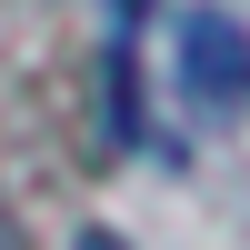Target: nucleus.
Listing matches in <instances>:
<instances>
[{
    "instance_id": "3",
    "label": "nucleus",
    "mask_w": 250,
    "mask_h": 250,
    "mask_svg": "<svg viewBox=\"0 0 250 250\" xmlns=\"http://www.w3.org/2000/svg\"><path fill=\"white\" fill-rule=\"evenodd\" d=\"M70 250H130V240H120V230H80Z\"/></svg>"
},
{
    "instance_id": "1",
    "label": "nucleus",
    "mask_w": 250,
    "mask_h": 250,
    "mask_svg": "<svg viewBox=\"0 0 250 250\" xmlns=\"http://www.w3.org/2000/svg\"><path fill=\"white\" fill-rule=\"evenodd\" d=\"M170 50H180V100H190L200 120L250 110V30L230 10H180L170 20Z\"/></svg>"
},
{
    "instance_id": "2",
    "label": "nucleus",
    "mask_w": 250,
    "mask_h": 250,
    "mask_svg": "<svg viewBox=\"0 0 250 250\" xmlns=\"http://www.w3.org/2000/svg\"><path fill=\"white\" fill-rule=\"evenodd\" d=\"M110 10H120V40H130L140 20H150V0H110Z\"/></svg>"
}]
</instances>
